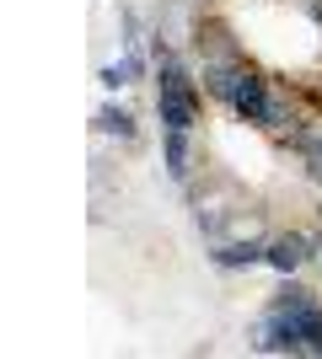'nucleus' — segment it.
Returning a JSON list of instances; mask_svg holds the SVG:
<instances>
[{
	"instance_id": "obj_1",
	"label": "nucleus",
	"mask_w": 322,
	"mask_h": 359,
	"mask_svg": "<svg viewBox=\"0 0 322 359\" xmlns=\"http://www.w3.org/2000/svg\"><path fill=\"white\" fill-rule=\"evenodd\" d=\"M156 113H161V129H177V135H194L199 123V81H188V70L172 54H161V70H156Z\"/></svg>"
},
{
	"instance_id": "obj_2",
	"label": "nucleus",
	"mask_w": 322,
	"mask_h": 359,
	"mask_svg": "<svg viewBox=\"0 0 322 359\" xmlns=\"http://www.w3.org/2000/svg\"><path fill=\"white\" fill-rule=\"evenodd\" d=\"M269 102H274V91H269V81H263V75L253 70V65H247L226 107L236 113V118H247V123H263V118H269Z\"/></svg>"
},
{
	"instance_id": "obj_3",
	"label": "nucleus",
	"mask_w": 322,
	"mask_h": 359,
	"mask_svg": "<svg viewBox=\"0 0 322 359\" xmlns=\"http://www.w3.org/2000/svg\"><path fill=\"white\" fill-rule=\"evenodd\" d=\"M311 252H317V236H307V231H285L279 241H269V269L295 273Z\"/></svg>"
},
{
	"instance_id": "obj_4",
	"label": "nucleus",
	"mask_w": 322,
	"mask_h": 359,
	"mask_svg": "<svg viewBox=\"0 0 322 359\" xmlns=\"http://www.w3.org/2000/svg\"><path fill=\"white\" fill-rule=\"evenodd\" d=\"M210 257L215 269H253V263H269V247L263 241H220Z\"/></svg>"
},
{
	"instance_id": "obj_5",
	"label": "nucleus",
	"mask_w": 322,
	"mask_h": 359,
	"mask_svg": "<svg viewBox=\"0 0 322 359\" xmlns=\"http://www.w3.org/2000/svg\"><path fill=\"white\" fill-rule=\"evenodd\" d=\"M161 150H167V172L177 182L188 177V135H177V129H167V140H161Z\"/></svg>"
},
{
	"instance_id": "obj_6",
	"label": "nucleus",
	"mask_w": 322,
	"mask_h": 359,
	"mask_svg": "<svg viewBox=\"0 0 322 359\" xmlns=\"http://www.w3.org/2000/svg\"><path fill=\"white\" fill-rule=\"evenodd\" d=\"M97 129H102V135H119V140H135V118H129L123 107H102V113H97Z\"/></svg>"
},
{
	"instance_id": "obj_7",
	"label": "nucleus",
	"mask_w": 322,
	"mask_h": 359,
	"mask_svg": "<svg viewBox=\"0 0 322 359\" xmlns=\"http://www.w3.org/2000/svg\"><path fill=\"white\" fill-rule=\"evenodd\" d=\"M295 150H301V161H307V172H311V177L322 182V135H307V140H301Z\"/></svg>"
},
{
	"instance_id": "obj_8",
	"label": "nucleus",
	"mask_w": 322,
	"mask_h": 359,
	"mask_svg": "<svg viewBox=\"0 0 322 359\" xmlns=\"http://www.w3.org/2000/svg\"><path fill=\"white\" fill-rule=\"evenodd\" d=\"M135 70H140V60H135V54H129L123 65H107V70H102V86H107V91L129 86V75H135Z\"/></svg>"
}]
</instances>
